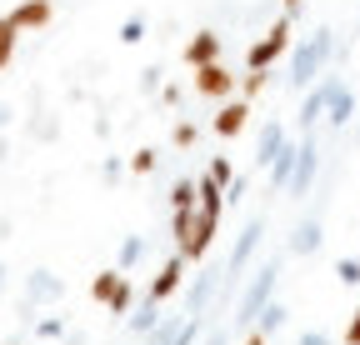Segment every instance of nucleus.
<instances>
[{
    "label": "nucleus",
    "instance_id": "nucleus-1",
    "mask_svg": "<svg viewBox=\"0 0 360 345\" xmlns=\"http://www.w3.org/2000/svg\"><path fill=\"white\" fill-rule=\"evenodd\" d=\"M335 56V35L330 30H315L310 40H300V46H295V56H290V85H295V91H305V85L310 80H321V70H326V60Z\"/></svg>",
    "mask_w": 360,
    "mask_h": 345
},
{
    "label": "nucleus",
    "instance_id": "nucleus-2",
    "mask_svg": "<svg viewBox=\"0 0 360 345\" xmlns=\"http://www.w3.org/2000/svg\"><path fill=\"white\" fill-rule=\"evenodd\" d=\"M290 51V11L276 20V25H270L260 40H255V46L245 51V70H270V65H276L281 56Z\"/></svg>",
    "mask_w": 360,
    "mask_h": 345
},
{
    "label": "nucleus",
    "instance_id": "nucleus-3",
    "mask_svg": "<svg viewBox=\"0 0 360 345\" xmlns=\"http://www.w3.org/2000/svg\"><path fill=\"white\" fill-rule=\"evenodd\" d=\"M276 280H281V261H265L255 275H250V285L240 290V306H236V320H255L260 315V306L270 295H276Z\"/></svg>",
    "mask_w": 360,
    "mask_h": 345
},
{
    "label": "nucleus",
    "instance_id": "nucleus-4",
    "mask_svg": "<svg viewBox=\"0 0 360 345\" xmlns=\"http://www.w3.org/2000/svg\"><path fill=\"white\" fill-rule=\"evenodd\" d=\"M260 235H265V221H250L240 235H236V245H231V261H225V280H231V290H236V280L245 275V266H250V255H255V245H260Z\"/></svg>",
    "mask_w": 360,
    "mask_h": 345
},
{
    "label": "nucleus",
    "instance_id": "nucleus-5",
    "mask_svg": "<svg viewBox=\"0 0 360 345\" xmlns=\"http://www.w3.org/2000/svg\"><path fill=\"white\" fill-rule=\"evenodd\" d=\"M340 85H345L340 75H321V80H315L310 91H305V100H300V115H295V120L305 125V131H310V125H315V120H321V115L330 110V96L340 91Z\"/></svg>",
    "mask_w": 360,
    "mask_h": 345
},
{
    "label": "nucleus",
    "instance_id": "nucleus-6",
    "mask_svg": "<svg viewBox=\"0 0 360 345\" xmlns=\"http://www.w3.org/2000/svg\"><path fill=\"white\" fill-rule=\"evenodd\" d=\"M240 85V75H231L220 60H210V65H195V91L200 96H210V100H231V91Z\"/></svg>",
    "mask_w": 360,
    "mask_h": 345
},
{
    "label": "nucleus",
    "instance_id": "nucleus-7",
    "mask_svg": "<svg viewBox=\"0 0 360 345\" xmlns=\"http://www.w3.org/2000/svg\"><path fill=\"white\" fill-rule=\"evenodd\" d=\"M60 295H65V280L56 271H30L25 275V306H51Z\"/></svg>",
    "mask_w": 360,
    "mask_h": 345
},
{
    "label": "nucleus",
    "instance_id": "nucleus-8",
    "mask_svg": "<svg viewBox=\"0 0 360 345\" xmlns=\"http://www.w3.org/2000/svg\"><path fill=\"white\" fill-rule=\"evenodd\" d=\"M315 170H321V150H315V141L305 136L300 141V150H295V176H290V195H305L310 190V181H315Z\"/></svg>",
    "mask_w": 360,
    "mask_h": 345
},
{
    "label": "nucleus",
    "instance_id": "nucleus-9",
    "mask_svg": "<svg viewBox=\"0 0 360 345\" xmlns=\"http://www.w3.org/2000/svg\"><path fill=\"white\" fill-rule=\"evenodd\" d=\"M180 280H186V255L175 250L170 261L155 271V280H150V290H146V295H150V300H170V295L180 290Z\"/></svg>",
    "mask_w": 360,
    "mask_h": 345
},
{
    "label": "nucleus",
    "instance_id": "nucleus-10",
    "mask_svg": "<svg viewBox=\"0 0 360 345\" xmlns=\"http://www.w3.org/2000/svg\"><path fill=\"white\" fill-rule=\"evenodd\" d=\"M250 125V100L240 96V100H225L220 105V115H215V136H225V141H236L240 131Z\"/></svg>",
    "mask_w": 360,
    "mask_h": 345
},
{
    "label": "nucleus",
    "instance_id": "nucleus-11",
    "mask_svg": "<svg viewBox=\"0 0 360 345\" xmlns=\"http://www.w3.org/2000/svg\"><path fill=\"white\" fill-rule=\"evenodd\" d=\"M45 20H51V0H20V6L11 11V25L15 30H40Z\"/></svg>",
    "mask_w": 360,
    "mask_h": 345
},
{
    "label": "nucleus",
    "instance_id": "nucleus-12",
    "mask_svg": "<svg viewBox=\"0 0 360 345\" xmlns=\"http://www.w3.org/2000/svg\"><path fill=\"white\" fill-rule=\"evenodd\" d=\"M321 240H326V230H321V221L310 215V221H300L295 235H290V255H315V250H321Z\"/></svg>",
    "mask_w": 360,
    "mask_h": 345
},
{
    "label": "nucleus",
    "instance_id": "nucleus-13",
    "mask_svg": "<svg viewBox=\"0 0 360 345\" xmlns=\"http://www.w3.org/2000/svg\"><path fill=\"white\" fill-rule=\"evenodd\" d=\"M186 60H191V65H210V60H220V35H215V30H200V35H191V46H186Z\"/></svg>",
    "mask_w": 360,
    "mask_h": 345
},
{
    "label": "nucleus",
    "instance_id": "nucleus-14",
    "mask_svg": "<svg viewBox=\"0 0 360 345\" xmlns=\"http://www.w3.org/2000/svg\"><path fill=\"white\" fill-rule=\"evenodd\" d=\"M285 145H290L285 125H281V120H270L265 131H260V150H255V160H260V165H270V160H276V155H281Z\"/></svg>",
    "mask_w": 360,
    "mask_h": 345
},
{
    "label": "nucleus",
    "instance_id": "nucleus-15",
    "mask_svg": "<svg viewBox=\"0 0 360 345\" xmlns=\"http://www.w3.org/2000/svg\"><path fill=\"white\" fill-rule=\"evenodd\" d=\"M285 320H290V311L281 306L276 295H270L265 306H260V315H255V330H260V335H281V330H285Z\"/></svg>",
    "mask_w": 360,
    "mask_h": 345
},
{
    "label": "nucleus",
    "instance_id": "nucleus-16",
    "mask_svg": "<svg viewBox=\"0 0 360 345\" xmlns=\"http://www.w3.org/2000/svg\"><path fill=\"white\" fill-rule=\"evenodd\" d=\"M120 280H125V271H120V266H115V271H101L96 280H90V300H96V306H110L115 290H120Z\"/></svg>",
    "mask_w": 360,
    "mask_h": 345
},
{
    "label": "nucleus",
    "instance_id": "nucleus-17",
    "mask_svg": "<svg viewBox=\"0 0 360 345\" xmlns=\"http://www.w3.org/2000/svg\"><path fill=\"white\" fill-rule=\"evenodd\" d=\"M295 150H300V145H285L276 160H270V185H281V190L290 185V176H295Z\"/></svg>",
    "mask_w": 360,
    "mask_h": 345
},
{
    "label": "nucleus",
    "instance_id": "nucleus-18",
    "mask_svg": "<svg viewBox=\"0 0 360 345\" xmlns=\"http://www.w3.org/2000/svg\"><path fill=\"white\" fill-rule=\"evenodd\" d=\"M350 115H355V96H350L345 85H340V91L330 96V110H326V120H330V125H350Z\"/></svg>",
    "mask_w": 360,
    "mask_h": 345
},
{
    "label": "nucleus",
    "instance_id": "nucleus-19",
    "mask_svg": "<svg viewBox=\"0 0 360 345\" xmlns=\"http://www.w3.org/2000/svg\"><path fill=\"white\" fill-rule=\"evenodd\" d=\"M195 205H200V185H195V181H175L170 210H195Z\"/></svg>",
    "mask_w": 360,
    "mask_h": 345
},
{
    "label": "nucleus",
    "instance_id": "nucleus-20",
    "mask_svg": "<svg viewBox=\"0 0 360 345\" xmlns=\"http://www.w3.org/2000/svg\"><path fill=\"white\" fill-rule=\"evenodd\" d=\"M141 255H146V235H125L120 240V271H135Z\"/></svg>",
    "mask_w": 360,
    "mask_h": 345
},
{
    "label": "nucleus",
    "instance_id": "nucleus-21",
    "mask_svg": "<svg viewBox=\"0 0 360 345\" xmlns=\"http://www.w3.org/2000/svg\"><path fill=\"white\" fill-rule=\"evenodd\" d=\"M155 311H160V300H150V295H146V300H141V311L130 315V330H141V335H150V325L160 320Z\"/></svg>",
    "mask_w": 360,
    "mask_h": 345
},
{
    "label": "nucleus",
    "instance_id": "nucleus-22",
    "mask_svg": "<svg viewBox=\"0 0 360 345\" xmlns=\"http://www.w3.org/2000/svg\"><path fill=\"white\" fill-rule=\"evenodd\" d=\"M210 290H215V271L195 275V290H191V311H186V315H200V306L210 300Z\"/></svg>",
    "mask_w": 360,
    "mask_h": 345
},
{
    "label": "nucleus",
    "instance_id": "nucleus-23",
    "mask_svg": "<svg viewBox=\"0 0 360 345\" xmlns=\"http://www.w3.org/2000/svg\"><path fill=\"white\" fill-rule=\"evenodd\" d=\"M15 25H11V15H0V70H6L11 65V56H15Z\"/></svg>",
    "mask_w": 360,
    "mask_h": 345
},
{
    "label": "nucleus",
    "instance_id": "nucleus-24",
    "mask_svg": "<svg viewBox=\"0 0 360 345\" xmlns=\"http://www.w3.org/2000/svg\"><path fill=\"white\" fill-rule=\"evenodd\" d=\"M200 335H205V320H200V315H186V325H180V335H175L170 345H195Z\"/></svg>",
    "mask_w": 360,
    "mask_h": 345
},
{
    "label": "nucleus",
    "instance_id": "nucleus-25",
    "mask_svg": "<svg viewBox=\"0 0 360 345\" xmlns=\"http://www.w3.org/2000/svg\"><path fill=\"white\" fill-rule=\"evenodd\" d=\"M141 40H146V15H130L120 25V46H141Z\"/></svg>",
    "mask_w": 360,
    "mask_h": 345
},
{
    "label": "nucleus",
    "instance_id": "nucleus-26",
    "mask_svg": "<svg viewBox=\"0 0 360 345\" xmlns=\"http://www.w3.org/2000/svg\"><path fill=\"white\" fill-rule=\"evenodd\" d=\"M335 280L340 285H360V261H355V255H340V261H335Z\"/></svg>",
    "mask_w": 360,
    "mask_h": 345
},
{
    "label": "nucleus",
    "instance_id": "nucleus-27",
    "mask_svg": "<svg viewBox=\"0 0 360 345\" xmlns=\"http://www.w3.org/2000/svg\"><path fill=\"white\" fill-rule=\"evenodd\" d=\"M180 325H186V320H155L150 325V345H170L180 335Z\"/></svg>",
    "mask_w": 360,
    "mask_h": 345
},
{
    "label": "nucleus",
    "instance_id": "nucleus-28",
    "mask_svg": "<svg viewBox=\"0 0 360 345\" xmlns=\"http://www.w3.org/2000/svg\"><path fill=\"white\" fill-rule=\"evenodd\" d=\"M130 170H135V176H150V170H155V150H150V145L135 150V155H130Z\"/></svg>",
    "mask_w": 360,
    "mask_h": 345
},
{
    "label": "nucleus",
    "instance_id": "nucleus-29",
    "mask_svg": "<svg viewBox=\"0 0 360 345\" xmlns=\"http://www.w3.org/2000/svg\"><path fill=\"white\" fill-rule=\"evenodd\" d=\"M265 91V70H245V80H240V96L250 100V96H260Z\"/></svg>",
    "mask_w": 360,
    "mask_h": 345
},
{
    "label": "nucleus",
    "instance_id": "nucleus-30",
    "mask_svg": "<svg viewBox=\"0 0 360 345\" xmlns=\"http://www.w3.org/2000/svg\"><path fill=\"white\" fill-rule=\"evenodd\" d=\"M205 176H210V181H220V185H231V176H236V170H231V160H225V155H215Z\"/></svg>",
    "mask_w": 360,
    "mask_h": 345
},
{
    "label": "nucleus",
    "instance_id": "nucleus-31",
    "mask_svg": "<svg viewBox=\"0 0 360 345\" xmlns=\"http://www.w3.org/2000/svg\"><path fill=\"white\" fill-rule=\"evenodd\" d=\"M35 335H45V340H56V335H65V320H60V315H45V320L35 325Z\"/></svg>",
    "mask_w": 360,
    "mask_h": 345
},
{
    "label": "nucleus",
    "instance_id": "nucleus-32",
    "mask_svg": "<svg viewBox=\"0 0 360 345\" xmlns=\"http://www.w3.org/2000/svg\"><path fill=\"white\" fill-rule=\"evenodd\" d=\"M130 300H135V295H130V280H120V290H115V300H110V315H125Z\"/></svg>",
    "mask_w": 360,
    "mask_h": 345
},
{
    "label": "nucleus",
    "instance_id": "nucleus-33",
    "mask_svg": "<svg viewBox=\"0 0 360 345\" xmlns=\"http://www.w3.org/2000/svg\"><path fill=\"white\" fill-rule=\"evenodd\" d=\"M225 200H231V205L245 200V176H231V185H225Z\"/></svg>",
    "mask_w": 360,
    "mask_h": 345
},
{
    "label": "nucleus",
    "instance_id": "nucleus-34",
    "mask_svg": "<svg viewBox=\"0 0 360 345\" xmlns=\"http://www.w3.org/2000/svg\"><path fill=\"white\" fill-rule=\"evenodd\" d=\"M175 145H195V125H191V120L175 125Z\"/></svg>",
    "mask_w": 360,
    "mask_h": 345
},
{
    "label": "nucleus",
    "instance_id": "nucleus-35",
    "mask_svg": "<svg viewBox=\"0 0 360 345\" xmlns=\"http://www.w3.org/2000/svg\"><path fill=\"white\" fill-rule=\"evenodd\" d=\"M295 345H330V335H326V330H305Z\"/></svg>",
    "mask_w": 360,
    "mask_h": 345
},
{
    "label": "nucleus",
    "instance_id": "nucleus-36",
    "mask_svg": "<svg viewBox=\"0 0 360 345\" xmlns=\"http://www.w3.org/2000/svg\"><path fill=\"white\" fill-rule=\"evenodd\" d=\"M345 345H360V311L350 315V330H345Z\"/></svg>",
    "mask_w": 360,
    "mask_h": 345
},
{
    "label": "nucleus",
    "instance_id": "nucleus-37",
    "mask_svg": "<svg viewBox=\"0 0 360 345\" xmlns=\"http://www.w3.org/2000/svg\"><path fill=\"white\" fill-rule=\"evenodd\" d=\"M11 120H15V110H11V105H0V131H6Z\"/></svg>",
    "mask_w": 360,
    "mask_h": 345
},
{
    "label": "nucleus",
    "instance_id": "nucleus-38",
    "mask_svg": "<svg viewBox=\"0 0 360 345\" xmlns=\"http://www.w3.org/2000/svg\"><path fill=\"white\" fill-rule=\"evenodd\" d=\"M265 340H270V335H260V330H255V335H250V340H245V345H265Z\"/></svg>",
    "mask_w": 360,
    "mask_h": 345
},
{
    "label": "nucleus",
    "instance_id": "nucleus-39",
    "mask_svg": "<svg viewBox=\"0 0 360 345\" xmlns=\"http://www.w3.org/2000/svg\"><path fill=\"white\" fill-rule=\"evenodd\" d=\"M281 6H285V11H290V15H295V11H300V0H281Z\"/></svg>",
    "mask_w": 360,
    "mask_h": 345
},
{
    "label": "nucleus",
    "instance_id": "nucleus-40",
    "mask_svg": "<svg viewBox=\"0 0 360 345\" xmlns=\"http://www.w3.org/2000/svg\"><path fill=\"white\" fill-rule=\"evenodd\" d=\"M205 345H225V335H205Z\"/></svg>",
    "mask_w": 360,
    "mask_h": 345
},
{
    "label": "nucleus",
    "instance_id": "nucleus-41",
    "mask_svg": "<svg viewBox=\"0 0 360 345\" xmlns=\"http://www.w3.org/2000/svg\"><path fill=\"white\" fill-rule=\"evenodd\" d=\"M0 295H6V266H0Z\"/></svg>",
    "mask_w": 360,
    "mask_h": 345
}]
</instances>
